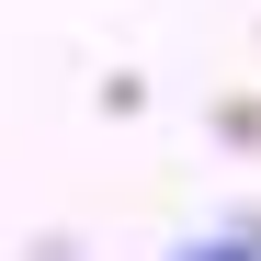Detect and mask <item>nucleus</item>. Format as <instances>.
Returning a JSON list of instances; mask_svg holds the SVG:
<instances>
[{"label": "nucleus", "instance_id": "obj_1", "mask_svg": "<svg viewBox=\"0 0 261 261\" xmlns=\"http://www.w3.org/2000/svg\"><path fill=\"white\" fill-rule=\"evenodd\" d=\"M182 261H261V239H204V250H182Z\"/></svg>", "mask_w": 261, "mask_h": 261}]
</instances>
